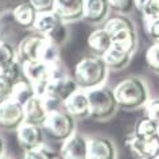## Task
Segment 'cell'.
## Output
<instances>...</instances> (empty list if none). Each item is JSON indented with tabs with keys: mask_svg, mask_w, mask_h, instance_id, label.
I'll return each mask as SVG.
<instances>
[{
	"mask_svg": "<svg viewBox=\"0 0 159 159\" xmlns=\"http://www.w3.org/2000/svg\"><path fill=\"white\" fill-rule=\"evenodd\" d=\"M46 38H49L50 41H53L54 43H57L58 46H61L62 43L67 39V30H66L65 23H61V25L54 30V33L51 34L50 37H46Z\"/></svg>",
	"mask_w": 159,
	"mask_h": 159,
	"instance_id": "obj_30",
	"label": "cell"
},
{
	"mask_svg": "<svg viewBox=\"0 0 159 159\" xmlns=\"http://www.w3.org/2000/svg\"><path fill=\"white\" fill-rule=\"evenodd\" d=\"M132 134L140 138H151L154 135H158V123L146 115L136 121Z\"/></svg>",
	"mask_w": 159,
	"mask_h": 159,
	"instance_id": "obj_23",
	"label": "cell"
},
{
	"mask_svg": "<svg viewBox=\"0 0 159 159\" xmlns=\"http://www.w3.org/2000/svg\"><path fill=\"white\" fill-rule=\"evenodd\" d=\"M14 84L15 82L12 80H10L7 75L0 73V102H4L11 98L14 90Z\"/></svg>",
	"mask_w": 159,
	"mask_h": 159,
	"instance_id": "obj_27",
	"label": "cell"
},
{
	"mask_svg": "<svg viewBox=\"0 0 159 159\" xmlns=\"http://www.w3.org/2000/svg\"><path fill=\"white\" fill-rule=\"evenodd\" d=\"M38 12L31 6V3L22 2L12 10V19L19 27L22 29H34L35 20H37Z\"/></svg>",
	"mask_w": 159,
	"mask_h": 159,
	"instance_id": "obj_18",
	"label": "cell"
},
{
	"mask_svg": "<svg viewBox=\"0 0 159 159\" xmlns=\"http://www.w3.org/2000/svg\"><path fill=\"white\" fill-rule=\"evenodd\" d=\"M125 146L135 158L150 159L159 150V136L154 135L151 138H140L131 134L125 139Z\"/></svg>",
	"mask_w": 159,
	"mask_h": 159,
	"instance_id": "obj_7",
	"label": "cell"
},
{
	"mask_svg": "<svg viewBox=\"0 0 159 159\" xmlns=\"http://www.w3.org/2000/svg\"><path fill=\"white\" fill-rule=\"evenodd\" d=\"M109 4L107 0H84V16L86 22L97 25L105 20L109 12Z\"/></svg>",
	"mask_w": 159,
	"mask_h": 159,
	"instance_id": "obj_16",
	"label": "cell"
},
{
	"mask_svg": "<svg viewBox=\"0 0 159 159\" xmlns=\"http://www.w3.org/2000/svg\"><path fill=\"white\" fill-rule=\"evenodd\" d=\"M3 41V39H2V35H0V42H2Z\"/></svg>",
	"mask_w": 159,
	"mask_h": 159,
	"instance_id": "obj_39",
	"label": "cell"
},
{
	"mask_svg": "<svg viewBox=\"0 0 159 159\" xmlns=\"http://www.w3.org/2000/svg\"><path fill=\"white\" fill-rule=\"evenodd\" d=\"M150 159H159V150L157 151V152H155L154 155H152V157H151Z\"/></svg>",
	"mask_w": 159,
	"mask_h": 159,
	"instance_id": "obj_36",
	"label": "cell"
},
{
	"mask_svg": "<svg viewBox=\"0 0 159 159\" xmlns=\"http://www.w3.org/2000/svg\"><path fill=\"white\" fill-rule=\"evenodd\" d=\"M146 2H147V0H135V7H136L139 11H140V8L143 7V4H144Z\"/></svg>",
	"mask_w": 159,
	"mask_h": 159,
	"instance_id": "obj_35",
	"label": "cell"
},
{
	"mask_svg": "<svg viewBox=\"0 0 159 159\" xmlns=\"http://www.w3.org/2000/svg\"><path fill=\"white\" fill-rule=\"evenodd\" d=\"M0 159H8V158H6L4 155H3V157H0Z\"/></svg>",
	"mask_w": 159,
	"mask_h": 159,
	"instance_id": "obj_37",
	"label": "cell"
},
{
	"mask_svg": "<svg viewBox=\"0 0 159 159\" xmlns=\"http://www.w3.org/2000/svg\"><path fill=\"white\" fill-rule=\"evenodd\" d=\"M158 136H159V123H158Z\"/></svg>",
	"mask_w": 159,
	"mask_h": 159,
	"instance_id": "obj_38",
	"label": "cell"
},
{
	"mask_svg": "<svg viewBox=\"0 0 159 159\" xmlns=\"http://www.w3.org/2000/svg\"><path fill=\"white\" fill-rule=\"evenodd\" d=\"M29 2L35 8V11H37L38 14H41V12H49V11H53L55 0H29Z\"/></svg>",
	"mask_w": 159,
	"mask_h": 159,
	"instance_id": "obj_32",
	"label": "cell"
},
{
	"mask_svg": "<svg viewBox=\"0 0 159 159\" xmlns=\"http://www.w3.org/2000/svg\"><path fill=\"white\" fill-rule=\"evenodd\" d=\"M4 152H6V143L2 139V136H0V157H3Z\"/></svg>",
	"mask_w": 159,
	"mask_h": 159,
	"instance_id": "obj_34",
	"label": "cell"
},
{
	"mask_svg": "<svg viewBox=\"0 0 159 159\" xmlns=\"http://www.w3.org/2000/svg\"><path fill=\"white\" fill-rule=\"evenodd\" d=\"M144 22H151L159 19V0H147L140 8Z\"/></svg>",
	"mask_w": 159,
	"mask_h": 159,
	"instance_id": "obj_26",
	"label": "cell"
},
{
	"mask_svg": "<svg viewBox=\"0 0 159 159\" xmlns=\"http://www.w3.org/2000/svg\"><path fill=\"white\" fill-rule=\"evenodd\" d=\"M43 132L55 142H63L75 132V119L65 109H53L42 124Z\"/></svg>",
	"mask_w": 159,
	"mask_h": 159,
	"instance_id": "obj_4",
	"label": "cell"
},
{
	"mask_svg": "<svg viewBox=\"0 0 159 159\" xmlns=\"http://www.w3.org/2000/svg\"><path fill=\"white\" fill-rule=\"evenodd\" d=\"M107 2H108L111 10L121 15L129 14L135 7V0H107Z\"/></svg>",
	"mask_w": 159,
	"mask_h": 159,
	"instance_id": "obj_28",
	"label": "cell"
},
{
	"mask_svg": "<svg viewBox=\"0 0 159 159\" xmlns=\"http://www.w3.org/2000/svg\"><path fill=\"white\" fill-rule=\"evenodd\" d=\"M23 107H25V121L37 125H42L50 112L45 98L39 94H35Z\"/></svg>",
	"mask_w": 159,
	"mask_h": 159,
	"instance_id": "obj_14",
	"label": "cell"
},
{
	"mask_svg": "<svg viewBox=\"0 0 159 159\" xmlns=\"http://www.w3.org/2000/svg\"><path fill=\"white\" fill-rule=\"evenodd\" d=\"M43 140H45V132L42 125L25 121L16 129V142L23 151L34 150L43 146Z\"/></svg>",
	"mask_w": 159,
	"mask_h": 159,
	"instance_id": "obj_9",
	"label": "cell"
},
{
	"mask_svg": "<svg viewBox=\"0 0 159 159\" xmlns=\"http://www.w3.org/2000/svg\"><path fill=\"white\" fill-rule=\"evenodd\" d=\"M22 74L34 85L35 92L42 96L47 84L50 81V69L42 61L35 62H22Z\"/></svg>",
	"mask_w": 159,
	"mask_h": 159,
	"instance_id": "obj_6",
	"label": "cell"
},
{
	"mask_svg": "<svg viewBox=\"0 0 159 159\" xmlns=\"http://www.w3.org/2000/svg\"><path fill=\"white\" fill-rule=\"evenodd\" d=\"M78 89L74 78L69 75H62V77L51 78L47 84L42 97L45 98L49 111L58 109L75 90Z\"/></svg>",
	"mask_w": 159,
	"mask_h": 159,
	"instance_id": "obj_5",
	"label": "cell"
},
{
	"mask_svg": "<svg viewBox=\"0 0 159 159\" xmlns=\"http://www.w3.org/2000/svg\"><path fill=\"white\" fill-rule=\"evenodd\" d=\"M45 41H46L45 35H41L38 33L35 35H29V37L23 38L18 47V54L20 57L22 62L39 61Z\"/></svg>",
	"mask_w": 159,
	"mask_h": 159,
	"instance_id": "obj_11",
	"label": "cell"
},
{
	"mask_svg": "<svg viewBox=\"0 0 159 159\" xmlns=\"http://www.w3.org/2000/svg\"><path fill=\"white\" fill-rule=\"evenodd\" d=\"M61 159H88V139L80 134H73L62 142L59 150Z\"/></svg>",
	"mask_w": 159,
	"mask_h": 159,
	"instance_id": "obj_10",
	"label": "cell"
},
{
	"mask_svg": "<svg viewBox=\"0 0 159 159\" xmlns=\"http://www.w3.org/2000/svg\"><path fill=\"white\" fill-rule=\"evenodd\" d=\"M132 54L128 51L120 49V47L112 45L108 50L102 54V59H104L105 65L111 70H121L128 65L131 61Z\"/></svg>",
	"mask_w": 159,
	"mask_h": 159,
	"instance_id": "obj_19",
	"label": "cell"
},
{
	"mask_svg": "<svg viewBox=\"0 0 159 159\" xmlns=\"http://www.w3.org/2000/svg\"><path fill=\"white\" fill-rule=\"evenodd\" d=\"M86 43L94 54L102 57V54L112 46V38H111L108 31L102 27V29L93 30L86 39Z\"/></svg>",
	"mask_w": 159,
	"mask_h": 159,
	"instance_id": "obj_20",
	"label": "cell"
},
{
	"mask_svg": "<svg viewBox=\"0 0 159 159\" xmlns=\"http://www.w3.org/2000/svg\"><path fill=\"white\" fill-rule=\"evenodd\" d=\"M23 159H55V157L50 152L49 150H46L43 146L37 147L34 150L25 151V157Z\"/></svg>",
	"mask_w": 159,
	"mask_h": 159,
	"instance_id": "obj_29",
	"label": "cell"
},
{
	"mask_svg": "<svg viewBox=\"0 0 159 159\" xmlns=\"http://www.w3.org/2000/svg\"><path fill=\"white\" fill-rule=\"evenodd\" d=\"M37 92H35L34 85L31 84L27 78H20L14 84V90H12V98L14 101H16L18 104L25 105L30 98H33Z\"/></svg>",
	"mask_w": 159,
	"mask_h": 159,
	"instance_id": "obj_22",
	"label": "cell"
},
{
	"mask_svg": "<svg viewBox=\"0 0 159 159\" xmlns=\"http://www.w3.org/2000/svg\"><path fill=\"white\" fill-rule=\"evenodd\" d=\"M146 63L154 73L159 74V43L154 42V45H151L146 51L144 55Z\"/></svg>",
	"mask_w": 159,
	"mask_h": 159,
	"instance_id": "obj_25",
	"label": "cell"
},
{
	"mask_svg": "<svg viewBox=\"0 0 159 159\" xmlns=\"http://www.w3.org/2000/svg\"><path fill=\"white\" fill-rule=\"evenodd\" d=\"M104 59L100 55H88L75 63L73 78L77 84L78 89L88 90L104 84L108 75Z\"/></svg>",
	"mask_w": 159,
	"mask_h": 159,
	"instance_id": "obj_1",
	"label": "cell"
},
{
	"mask_svg": "<svg viewBox=\"0 0 159 159\" xmlns=\"http://www.w3.org/2000/svg\"><path fill=\"white\" fill-rule=\"evenodd\" d=\"M63 109L74 119L89 117V100L86 90L77 89L67 100L62 104Z\"/></svg>",
	"mask_w": 159,
	"mask_h": 159,
	"instance_id": "obj_15",
	"label": "cell"
},
{
	"mask_svg": "<svg viewBox=\"0 0 159 159\" xmlns=\"http://www.w3.org/2000/svg\"><path fill=\"white\" fill-rule=\"evenodd\" d=\"M144 25L150 38L154 42L159 43V19H155V20H151V22H144Z\"/></svg>",
	"mask_w": 159,
	"mask_h": 159,
	"instance_id": "obj_33",
	"label": "cell"
},
{
	"mask_svg": "<svg viewBox=\"0 0 159 159\" xmlns=\"http://www.w3.org/2000/svg\"><path fill=\"white\" fill-rule=\"evenodd\" d=\"M25 123V107L12 98L0 102V127L8 131H16Z\"/></svg>",
	"mask_w": 159,
	"mask_h": 159,
	"instance_id": "obj_8",
	"label": "cell"
},
{
	"mask_svg": "<svg viewBox=\"0 0 159 159\" xmlns=\"http://www.w3.org/2000/svg\"><path fill=\"white\" fill-rule=\"evenodd\" d=\"M16 58H18V53L11 43L6 41L0 42V69H3V67L18 61Z\"/></svg>",
	"mask_w": 159,
	"mask_h": 159,
	"instance_id": "obj_24",
	"label": "cell"
},
{
	"mask_svg": "<svg viewBox=\"0 0 159 159\" xmlns=\"http://www.w3.org/2000/svg\"><path fill=\"white\" fill-rule=\"evenodd\" d=\"M117 151L112 140L102 136L88 139V159H116Z\"/></svg>",
	"mask_w": 159,
	"mask_h": 159,
	"instance_id": "obj_13",
	"label": "cell"
},
{
	"mask_svg": "<svg viewBox=\"0 0 159 159\" xmlns=\"http://www.w3.org/2000/svg\"><path fill=\"white\" fill-rule=\"evenodd\" d=\"M111 38H112V45L120 47V49L128 51L131 54H134L135 50H136L138 35L136 31H135L134 23L115 31L113 34H111Z\"/></svg>",
	"mask_w": 159,
	"mask_h": 159,
	"instance_id": "obj_17",
	"label": "cell"
},
{
	"mask_svg": "<svg viewBox=\"0 0 159 159\" xmlns=\"http://www.w3.org/2000/svg\"><path fill=\"white\" fill-rule=\"evenodd\" d=\"M146 108V115L151 117L154 121L159 123V98H152L148 100L147 104L144 105Z\"/></svg>",
	"mask_w": 159,
	"mask_h": 159,
	"instance_id": "obj_31",
	"label": "cell"
},
{
	"mask_svg": "<svg viewBox=\"0 0 159 159\" xmlns=\"http://www.w3.org/2000/svg\"><path fill=\"white\" fill-rule=\"evenodd\" d=\"M117 105L124 109H136L146 105L148 97V88L146 82L138 77L121 80L113 89Z\"/></svg>",
	"mask_w": 159,
	"mask_h": 159,
	"instance_id": "obj_2",
	"label": "cell"
},
{
	"mask_svg": "<svg viewBox=\"0 0 159 159\" xmlns=\"http://www.w3.org/2000/svg\"><path fill=\"white\" fill-rule=\"evenodd\" d=\"M61 23H65V22H62L54 11L41 12V14H38V16H37V20H35V25H34V30L41 35L50 37V35L54 33V30L57 29Z\"/></svg>",
	"mask_w": 159,
	"mask_h": 159,
	"instance_id": "obj_21",
	"label": "cell"
},
{
	"mask_svg": "<svg viewBox=\"0 0 159 159\" xmlns=\"http://www.w3.org/2000/svg\"><path fill=\"white\" fill-rule=\"evenodd\" d=\"M89 100V116L96 120H107L113 116L117 109L115 92L108 86L100 85L86 90Z\"/></svg>",
	"mask_w": 159,
	"mask_h": 159,
	"instance_id": "obj_3",
	"label": "cell"
},
{
	"mask_svg": "<svg viewBox=\"0 0 159 159\" xmlns=\"http://www.w3.org/2000/svg\"><path fill=\"white\" fill-rule=\"evenodd\" d=\"M53 11L62 22H75L84 16V0H55Z\"/></svg>",
	"mask_w": 159,
	"mask_h": 159,
	"instance_id": "obj_12",
	"label": "cell"
}]
</instances>
